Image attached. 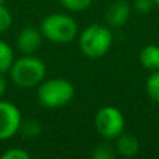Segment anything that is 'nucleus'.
<instances>
[{"label": "nucleus", "mask_w": 159, "mask_h": 159, "mask_svg": "<svg viewBox=\"0 0 159 159\" xmlns=\"http://www.w3.org/2000/svg\"><path fill=\"white\" fill-rule=\"evenodd\" d=\"M131 14V6L126 0L112 2L106 8V22L109 27L120 28L129 21Z\"/></svg>", "instance_id": "obj_8"}, {"label": "nucleus", "mask_w": 159, "mask_h": 159, "mask_svg": "<svg viewBox=\"0 0 159 159\" xmlns=\"http://www.w3.org/2000/svg\"><path fill=\"white\" fill-rule=\"evenodd\" d=\"M64 8L70 11H84L92 4V0H59Z\"/></svg>", "instance_id": "obj_15"}, {"label": "nucleus", "mask_w": 159, "mask_h": 159, "mask_svg": "<svg viewBox=\"0 0 159 159\" xmlns=\"http://www.w3.org/2000/svg\"><path fill=\"white\" fill-rule=\"evenodd\" d=\"M145 91L154 102L159 103V70L151 71L145 81Z\"/></svg>", "instance_id": "obj_12"}, {"label": "nucleus", "mask_w": 159, "mask_h": 159, "mask_svg": "<svg viewBox=\"0 0 159 159\" xmlns=\"http://www.w3.org/2000/svg\"><path fill=\"white\" fill-rule=\"evenodd\" d=\"M154 3H155V6H158L159 7V0H154Z\"/></svg>", "instance_id": "obj_20"}, {"label": "nucleus", "mask_w": 159, "mask_h": 159, "mask_svg": "<svg viewBox=\"0 0 159 159\" xmlns=\"http://www.w3.org/2000/svg\"><path fill=\"white\" fill-rule=\"evenodd\" d=\"M14 61V52L7 42L0 39V73H7Z\"/></svg>", "instance_id": "obj_11"}, {"label": "nucleus", "mask_w": 159, "mask_h": 159, "mask_svg": "<svg viewBox=\"0 0 159 159\" xmlns=\"http://www.w3.org/2000/svg\"><path fill=\"white\" fill-rule=\"evenodd\" d=\"M11 81L21 88L38 87L46 75V64L35 55H24L13 61L10 67Z\"/></svg>", "instance_id": "obj_1"}, {"label": "nucleus", "mask_w": 159, "mask_h": 159, "mask_svg": "<svg viewBox=\"0 0 159 159\" xmlns=\"http://www.w3.org/2000/svg\"><path fill=\"white\" fill-rule=\"evenodd\" d=\"M30 158H31V155L21 148L7 149L6 152H3L0 155V159H30Z\"/></svg>", "instance_id": "obj_17"}, {"label": "nucleus", "mask_w": 159, "mask_h": 159, "mask_svg": "<svg viewBox=\"0 0 159 159\" xmlns=\"http://www.w3.org/2000/svg\"><path fill=\"white\" fill-rule=\"evenodd\" d=\"M93 124L98 134L106 141L116 140L121 133H124L126 119L121 110L115 106H105L99 109L93 119Z\"/></svg>", "instance_id": "obj_5"}, {"label": "nucleus", "mask_w": 159, "mask_h": 159, "mask_svg": "<svg viewBox=\"0 0 159 159\" xmlns=\"http://www.w3.org/2000/svg\"><path fill=\"white\" fill-rule=\"evenodd\" d=\"M20 131L25 135L27 138H35L41 133V124L35 119H28L25 121H21V127Z\"/></svg>", "instance_id": "obj_13"}, {"label": "nucleus", "mask_w": 159, "mask_h": 159, "mask_svg": "<svg viewBox=\"0 0 159 159\" xmlns=\"http://www.w3.org/2000/svg\"><path fill=\"white\" fill-rule=\"evenodd\" d=\"M140 63L144 69L149 71L159 70V46L158 45H147L140 52Z\"/></svg>", "instance_id": "obj_10"}, {"label": "nucleus", "mask_w": 159, "mask_h": 159, "mask_svg": "<svg viewBox=\"0 0 159 159\" xmlns=\"http://www.w3.org/2000/svg\"><path fill=\"white\" fill-rule=\"evenodd\" d=\"M0 3H4V0H0Z\"/></svg>", "instance_id": "obj_21"}, {"label": "nucleus", "mask_w": 159, "mask_h": 159, "mask_svg": "<svg viewBox=\"0 0 159 159\" xmlns=\"http://www.w3.org/2000/svg\"><path fill=\"white\" fill-rule=\"evenodd\" d=\"M39 30L42 36L53 43H69L77 36L78 24L69 14L53 13L42 20Z\"/></svg>", "instance_id": "obj_4"}, {"label": "nucleus", "mask_w": 159, "mask_h": 159, "mask_svg": "<svg viewBox=\"0 0 159 159\" xmlns=\"http://www.w3.org/2000/svg\"><path fill=\"white\" fill-rule=\"evenodd\" d=\"M42 32L34 27H27L20 31L17 36V48L24 55H35L42 45Z\"/></svg>", "instance_id": "obj_7"}, {"label": "nucleus", "mask_w": 159, "mask_h": 159, "mask_svg": "<svg viewBox=\"0 0 159 159\" xmlns=\"http://www.w3.org/2000/svg\"><path fill=\"white\" fill-rule=\"evenodd\" d=\"M7 91V80L4 77V73H0V98L6 93Z\"/></svg>", "instance_id": "obj_19"}, {"label": "nucleus", "mask_w": 159, "mask_h": 159, "mask_svg": "<svg viewBox=\"0 0 159 159\" xmlns=\"http://www.w3.org/2000/svg\"><path fill=\"white\" fill-rule=\"evenodd\" d=\"M13 24V16L10 10L4 6V3H0V34L6 32Z\"/></svg>", "instance_id": "obj_16"}, {"label": "nucleus", "mask_w": 159, "mask_h": 159, "mask_svg": "<svg viewBox=\"0 0 159 159\" xmlns=\"http://www.w3.org/2000/svg\"><path fill=\"white\" fill-rule=\"evenodd\" d=\"M38 101L48 109H59L73 101L75 88L66 78H49L43 80L38 85Z\"/></svg>", "instance_id": "obj_3"}, {"label": "nucleus", "mask_w": 159, "mask_h": 159, "mask_svg": "<svg viewBox=\"0 0 159 159\" xmlns=\"http://www.w3.org/2000/svg\"><path fill=\"white\" fill-rule=\"evenodd\" d=\"M21 121V112L16 105L7 101H0V141L14 137L20 131Z\"/></svg>", "instance_id": "obj_6"}, {"label": "nucleus", "mask_w": 159, "mask_h": 159, "mask_svg": "<svg viewBox=\"0 0 159 159\" xmlns=\"http://www.w3.org/2000/svg\"><path fill=\"white\" fill-rule=\"evenodd\" d=\"M155 3L154 0H134L133 2V8L140 14H147L154 8Z\"/></svg>", "instance_id": "obj_18"}, {"label": "nucleus", "mask_w": 159, "mask_h": 159, "mask_svg": "<svg viewBox=\"0 0 159 159\" xmlns=\"http://www.w3.org/2000/svg\"><path fill=\"white\" fill-rule=\"evenodd\" d=\"M80 49L87 57L99 59L103 57L110 50L113 43V34L107 25L91 24L80 34Z\"/></svg>", "instance_id": "obj_2"}, {"label": "nucleus", "mask_w": 159, "mask_h": 159, "mask_svg": "<svg viewBox=\"0 0 159 159\" xmlns=\"http://www.w3.org/2000/svg\"><path fill=\"white\" fill-rule=\"evenodd\" d=\"M115 149L117 154H120L121 157H134L140 151V143L133 134L129 133H121L117 138H116Z\"/></svg>", "instance_id": "obj_9"}, {"label": "nucleus", "mask_w": 159, "mask_h": 159, "mask_svg": "<svg viewBox=\"0 0 159 159\" xmlns=\"http://www.w3.org/2000/svg\"><path fill=\"white\" fill-rule=\"evenodd\" d=\"M116 155L115 147H112L109 143H102L92 151L93 159H113Z\"/></svg>", "instance_id": "obj_14"}]
</instances>
